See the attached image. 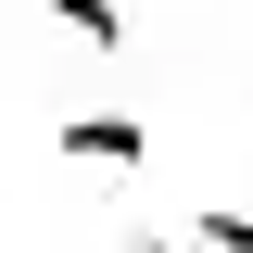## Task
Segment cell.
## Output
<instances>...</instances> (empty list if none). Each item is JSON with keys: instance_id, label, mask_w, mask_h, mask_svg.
I'll use <instances>...</instances> for the list:
<instances>
[{"instance_id": "6da1fadb", "label": "cell", "mask_w": 253, "mask_h": 253, "mask_svg": "<svg viewBox=\"0 0 253 253\" xmlns=\"http://www.w3.org/2000/svg\"><path fill=\"white\" fill-rule=\"evenodd\" d=\"M51 165H152V114H63Z\"/></svg>"}, {"instance_id": "3957f363", "label": "cell", "mask_w": 253, "mask_h": 253, "mask_svg": "<svg viewBox=\"0 0 253 253\" xmlns=\"http://www.w3.org/2000/svg\"><path fill=\"white\" fill-rule=\"evenodd\" d=\"M139 253H203V228H190V241H139Z\"/></svg>"}, {"instance_id": "7a4b0ae2", "label": "cell", "mask_w": 253, "mask_h": 253, "mask_svg": "<svg viewBox=\"0 0 253 253\" xmlns=\"http://www.w3.org/2000/svg\"><path fill=\"white\" fill-rule=\"evenodd\" d=\"M26 13H51V26H76L89 51H126V13H114V0H26Z\"/></svg>"}, {"instance_id": "277c9868", "label": "cell", "mask_w": 253, "mask_h": 253, "mask_svg": "<svg viewBox=\"0 0 253 253\" xmlns=\"http://www.w3.org/2000/svg\"><path fill=\"white\" fill-rule=\"evenodd\" d=\"M203 13H215V0H203Z\"/></svg>"}]
</instances>
